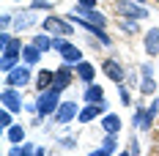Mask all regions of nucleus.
<instances>
[{"label": "nucleus", "instance_id": "nucleus-1", "mask_svg": "<svg viewBox=\"0 0 159 156\" xmlns=\"http://www.w3.org/2000/svg\"><path fill=\"white\" fill-rule=\"evenodd\" d=\"M58 93L61 91H55V88H49V91H44V93L39 96V101H36V112L44 118V115H52V112H58Z\"/></svg>", "mask_w": 159, "mask_h": 156}, {"label": "nucleus", "instance_id": "nucleus-2", "mask_svg": "<svg viewBox=\"0 0 159 156\" xmlns=\"http://www.w3.org/2000/svg\"><path fill=\"white\" fill-rule=\"evenodd\" d=\"M69 19H71V22H80V25H82V28H85L88 33H93L96 38L102 41V44H110V36L104 33V28H99V25H93L91 19H85V16H80V14H71Z\"/></svg>", "mask_w": 159, "mask_h": 156}, {"label": "nucleus", "instance_id": "nucleus-3", "mask_svg": "<svg viewBox=\"0 0 159 156\" xmlns=\"http://www.w3.org/2000/svg\"><path fill=\"white\" fill-rule=\"evenodd\" d=\"M28 79H30L28 66H16V69H11V71L6 74V85H8V88H22V85H28Z\"/></svg>", "mask_w": 159, "mask_h": 156}, {"label": "nucleus", "instance_id": "nucleus-4", "mask_svg": "<svg viewBox=\"0 0 159 156\" xmlns=\"http://www.w3.org/2000/svg\"><path fill=\"white\" fill-rule=\"evenodd\" d=\"M118 11L124 16H129V19H145V16H148V11H145L140 3H134V0H129V3L121 0V3H118Z\"/></svg>", "mask_w": 159, "mask_h": 156}, {"label": "nucleus", "instance_id": "nucleus-5", "mask_svg": "<svg viewBox=\"0 0 159 156\" xmlns=\"http://www.w3.org/2000/svg\"><path fill=\"white\" fill-rule=\"evenodd\" d=\"M0 104L6 109H11V112H19V109H22V96L16 93L14 88H6V91L0 93Z\"/></svg>", "mask_w": 159, "mask_h": 156}, {"label": "nucleus", "instance_id": "nucleus-6", "mask_svg": "<svg viewBox=\"0 0 159 156\" xmlns=\"http://www.w3.org/2000/svg\"><path fill=\"white\" fill-rule=\"evenodd\" d=\"M71 66H74V63H66V60H63V66L55 71V82H52V88H55V91L69 88V82H71Z\"/></svg>", "mask_w": 159, "mask_h": 156}, {"label": "nucleus", "instance_id": "nucleus-7", "mask_svg": "<svg viewBox=\"0 0 159 156\" xmlns=\"http://www.w3.org/2000/svg\"><path fill=\"white\" fill-rule=\"evenodd\" d=\"M102 71H104L112 82H124V79H126V71H124V66L118 60H104L102 63Z\"/></svg>", "mask_w": 159, "mask_h": 156}, {"label": "nucleus", "instance_id": "nucleus-8", "mask_svg": "<svg viewBox=\"0 0 159 156\" xmlns=\"http://www.w3.org/2000/svg\"><path fill=\"white\" fill-rule=\"evenodd\" d=\"M80 115V109H77V104H74V101H63V104H61V107H58V112H55V121H58V123H69V121H71V118H77Z\"/></svg>", "mask_w": 159, "mask_h": 156}, {"label": "nucleus", "instance_id": "nucleus-9", "mask_svg": "<svg viewBox=\"0 0 159 156\" xmlns=\"http://www.w3.org/2000/svg\"><path fill=\"white\" fill-rule=\"evenodd\" d=\"M102 112H104V104H102V101H85V109H80V115H77V118L82 121V123H88V121L99 118Z\"/></svg>", "mask_w": 159, "mask_h": 156}, {"label": "nucleus", "instance_id": "nucleus-10", "mask_svg": "<svg viewBox=\"0 0 159 156\" xmlns=\"http://www.w3.org/2000/svg\"><path fill=\"white\" fill-rule=\"evenodd\" d=\"M44 30H49V33H63V36H71V25H66L63 19H58V16H47V19H44Z\"/></svg>", "mask_w": 159, "mask_h": 156}, {"label": "nucleus", "instance_id": "nucleus-11", "mask_svg": "<svg viewBox=\"0 0 159 156\" xmlns=\"http://www.w3.org/2000/svg\"><path fill=\"white\" fill-rule=\"evenodd\" d=\"M74 71L80 74V79H82V82H93V77H96L93 66H91L88 60H80V63H74Z\"/></svg>", "mask_w": 159, "mask_h": 156}, {"label": "nucleus", "instance_id": "nucleus-12", "mask_svg": "<svg viewBox=\"0 0 159 156\" xmlns=\"http://www.w3.org/2000/svg\"><path fill=\"white\" fill-rule=\"evenodd\" d=\"M145 52L148 55H157L159 52V30L157 28H151V30L145 33Z\"/></svg>", "mask_w": 159, "mask_h": 156}, {"label": "nucleus", "instance_id": "nucleus-13", "mask_svg": "<svg viewBox=\"0 0 159 156\" xmlns=\"http://www.w3.org/2000/svg\"><path fill=\"white\" fill-rule=\"evenodd\" d=\"M22 58H25V63H28V66H36V63H39V58H41V49L36 47V44H28V47L22 49Z\"/></svg>", "mask_w": 159, "mask_h": 156}, {"label": "nucleus", "instance_id": "nucleus-14", "mask_svg": "<svg viewBox=\"0 0 159 156\" xmlns=\"http://www.w3.org/2000/svg\"><path fill=\"white\" fill-rule=\"evenodd\" d=\"M61 58H63L66 63H80L82 60V52H80L77 47H71V44H66V47L61 49Z\"/></svg>", "mask_w": 159, "mask_h": 156}, {"label": "nucleus", "instance_id": "nucleus-15", "mask_svg": "<svg viewBox=\"0 0 159 156\" xmlns=\"http://www.w3.org/2000/svg\"><path fill=\"white\" fill-rule=\"evenodd\" d=\"M80 16L91 19V22H93V25H99V28H104V25H107V19H104V16L99 14L96 8H80Z\"/></svg>", "mask_w": 159, "mask_h": 156}, {"label": "nucleus", "instance_id": "nucleus-16", "mask_svg": "<svg viewBox=\"0 0 159 156\" xmlns=\"http://www.w3.org/2000/svg\"><path fill=\"white\" fill-rule=\"evenodd\" d=\"M85 101H104V91L93 85V82H88V88H85Z\"/></svg>", "mask_w": 159, "mask_h": 156}, {"label": "nucleus", "instance_id": "nucleus-17", "mask_svg": "<svg viewBox=\"0 0 159 156\" xmlns=\"http://www.w3.org/2000/svg\"><path fill=\"white\" fill-rule=\"evenodd\" d=\"M52 82H55V74H52V71H41V74L36 77L39 93H41V91H49V88H52Z\"/></svg>", "mask_w": 159, "mask_h": 156}, {"label": "nucleus", "instance_id": "nucleus-18", "mask_svg": "<svg viewBox=\"0 0 159 156\" xmlns=\"http://www.w3.org/2000/svg\"><path fill=\"white\" fill-rule=\"evenodd\" d=\"M157 109H159V104L154 101V104H151L148 109H143V112H140V126H143V129H151V121H154Z\"/></svg>", "mask_w": 159, "mask_h": 156}, {"label": "nucleus", "instance_id": "nucleus-19", "mask_svg": "<svg viewBox=\"0 0 159 156\" xmlns=\"http://www.w3.org/2000/svg\"><path fill=\"white\" fill-rule=\"evenodd\" d=\"M102 126H104V131H107V134H115V131L121 129V118H118V115H104Z\"/></svg>", "mask_w": 159, "mask_h": 156}, {"label": "nucleus", "instance_id": "nucleus-20", "mask_svg": "<svg viewBox=\"0 0 159 156\" xmlns=\"http://www.w3.org/2000/svg\"><path fill=\"white\" fill-rule=\"evenodd\" d=\"M22 49H25V47H22V41H19V38H11V41L3 47V55H14V58H19Z\"/></svg>", "mask_w": 159, "mask_h": 156}, {"label": "nucleus", "instance_id": "nucleus-21", "mask_svg": "<svg viewBox=\"0 0 159 156\" xmlns=\"http://www.w3.org/2000/svg\"><path fill=\"white\" fill-rule=\"evenodd\" d=\"M33 44H36V47L41 49V52H47V49H52V38H49V36H41V33H39Z\"/></svg>", "mask_w": 159, "mask_h": 156}, {"label": "nucleus", "instance_id": "nucleus-22", "mask_svg": "<svg viewBox=\"0 0 159 156\" xmlns=\"http://www.w3.org/2000/svg\"><path fill=\"white\" fill-rule=\"evenodd\" d=\"M16 60H19V58H14V55H3V60H0V69L8 74L11 69H16Z\"/></svg>", "mask_w": 159, "mask_h": 156}, {"label": "nucleus", "instance_id": "nucleus-23", "mask_svg": "<svg viewBox=\"0 0 159 156\" xmlns=\"http://www.w3.org/2000/svg\"><path fill=\"white\" fill-rule=\"evenodd\" d=\"M8 140L11 142H22L25 140V129H22V126H11V129H8Z\"/></svg>", "mask_w": 159, "mask_h": 156}, {"label": "nucleus", "instance_id": "nucleus-24", "mask_svg": "<svg viewBox=\"0 0 159 156\" xmlns=\"http://www.w3.org/2000/svg\"><path fill=\"white\" fill-rule=\"evenodd\" d=\"M11 154H14V156H19V154H22V156H28V154H36V148H33L30 142H22V145L16 142V148L11 151Z\"/></svg>", "mask_w": 159, "mask_h": 156}, {"label": "nucleus", "instance_id": "nucleus-25", "mask_svg": "<svg viewBox=\"0 0 159 156\" xmlns=\"http://www.w3.org/2000/svg\"><path fill=\"white\" fill-rule=\"evenodd\" d=\"M14 25L19 28V30H25V28H30V25H33V16H30V14H19Z\"/></svg>", "mask_w": 159, "mask_h": 156}, {"label": "nucleus", "instance_id": "nucleus-26", "mask_svg": "<svg viewBox=\"0 0 159 156\" xmlns=\"http://www.w3.org/2000/svg\"><path fill=\"white\" fill-rule=\"evenodd\" d=\"M140 91H143V93H154V91H157V82H154V77H145L143 85H140Z\"/></svg>", "mask_w": 159, "mask_h": 156}, {"label": "nucleus", "instance_id": "nucleus-27", "mask_svg": "<svg viewBox=\"0 0 159 156\" xmlns=\"http://www.w3.org/2000/svg\"><path fill=\"white\" fill-rule=\"evenodd\" d=\"M102 148H104L107 154H112V151H115V134H107V137H104V145H102Z\"/></svg>", "mask_w": 159, "mask_h": 156}, {"label": "nucleus", "instance_id": "nucleus-28", "mask_svg": "<svg viewBox=\"0 0 159 156\" xmlns=\"http://www.w3.org/2000/svg\"><path fill=\"white\" fill-rule=\"evenodd\" d=\"M66 44H69V41H66V38H63V33H61L58 38H52V49H55V52H61V49H63Z\"/></svg>", "mask_w": 159, "mask_h": 156}, {"label": "nucleus", "instance_id": "nucleus-29", "mask_svg": "<svg viewBox=\"0 0 159 156\" xmlns=\"http://www.w3.org/2000/svg\"><path fill=\"white\" fill-rule=\"evenodd\" d=\"M8 112H11V109H3V112H0V126H3V129L11 126V115H8Z\"/></svg>", "mask_w": 159, "mask_h": 156}, {"label": "nucleus", "instance_id": "nucleus-30", "mask_svg": "<svg viewBox=\"0 0 159 156\" xmlns=\"http://www.w3.org/2000/svg\"><path fill=\"white\" fill-rule=\"evenodd\" d=\"M30 8H52V3H49V0H33Z\"/></svg>", "mask_w": 159, "mask_h": 156}, {"label": "nucleus", "instance_id": "nucleus-31", "mask_svg": "<svg viewBox=\"0 0 159 156\" xmlns=\"http://www.w3.org/2000/svg\"><path fill=\"white\" fill-rule=\"evenodd\" d=\"M118 96H121V101H124V104H129V101H132V99H129V91H126V88H118Z\"/></svg>", "mask_w": 159, "mask_h": 156}, {"label": "nucleus", "instance_id": "nucleus-32", "mask_svg": "<svg viewBox=\"0 0 159 156\" xmlns=\"http://www.w3.org/2000/svg\"><path fill=\"white\" fill-rule=\"evenodd\" d=\"M0 25H3V28H8V25H14V19H11V14H3V19H0Z\"/></svg>", "mask_w": 159, "mask_h": 156}, {"label": "nucleus", "instance_id": "nucleus-33", "mask_svg": "<svg viewBox=\"0 0 159 156\" xmlns=\"http://www.w3.org/2000/svg\"><path fill=\"white\" fill-rule=\"evenodd\" d=\"M121 28H124V30H129V33L137 30V25H134V22H121Z\"/></svg>", "mask_w": 159, "mask_h": 156}, {"label": "nucleus", "instance_id": "nucleus-34", "mask_svg": "<svg viewBox=\"0 0 159 156\" xmlns=\"http://www.w3.org/2000/svg\"><path fill=\"white\" fill-rule=\"evenodd\" d=\"M96 0H80V8H93Z\"/></svg>", "mask_w": 159, "mask_h": 156}, {"label": "nucleus", "instance_id": "nucleus-35", "mask_svg": "<svg viewBox=\"0 0 159 156\" xmlns=\"http://www.w3.org/2000/svg\"><path fill=\"white\" fill-rule=\"evenodd\" d=\"M8 41H11V36H8V33H0V47H6Z\"/></svg>", "mask_w": 159, "mask_h": 156}, {"label": "nucleus", "instance_id": "nucleus-36", "mask_svg": "<svg viewBox=\"0 0 159 156\" xmlns=\"http://www.w3.org/2000/svg\"><path fill=\"white\" fill-rule=\"evenodd\" d=\"M134 3H143V0H134Z\"/></svg>", "mask_w": 159, "mask_h": 156}, {"label": "nucleus", "instance_id": "nucleus-37", "mask_svg": "<svg viewBox=\"0 0 159 156\" xmlns=\"http://www.w3.org/2000/svg\"><path fill=\"white\" fill-rule=\"evenodd\" d=\"M157 3H159V0H157Z\"/></svg>", "mask_w": 159, "mask_h": 156}]
</instances>
